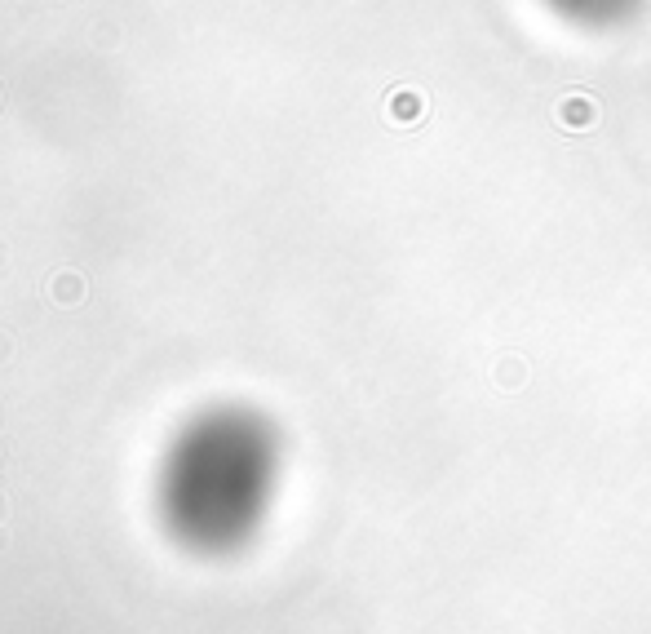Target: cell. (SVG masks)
Returning <instances> with one entry per match:
<instances>
[{"label":"cell","mask_w":651,"mask_h":634,"mask_svg":"<svg viewBox=\"0 0 651 634\" xmlns=\"http://www.w3.org/2000/svg\"><path fill=\"white\" fill-rule=\"evenodd\" d=\"M49 293H54V302H62V306H76L80 298H85V280H80L76 271H62V275H54Z\"/></svg>","instance_id":"obj_1"},{"label":"cell","mask_w":651,"mask_h":634,"mask_svg":"<svg viewBox=\"0 0 651 634\" xmlns=\"http://www.w3.org/2000/svg\"><path fill=\"white\" fill-rule=\"evenodd\" d=\"M9 351V342H5V337H0V355H5Z\"/></svg>","instance_id":"obj_2"}]
</instances>
